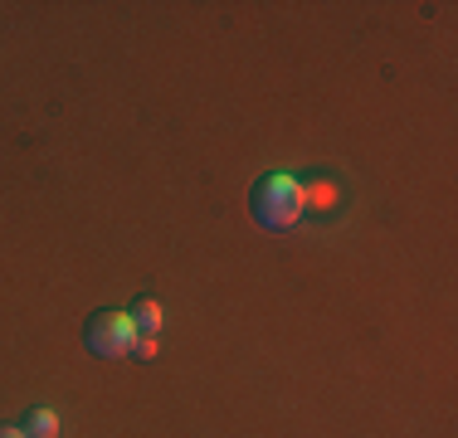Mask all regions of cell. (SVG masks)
<instances>
[{
  "label": "cell",
  "instance_id": "6da1fadb",
  "mask_svg": "<svg viewBox=\"0 0 458 438\" xmlns=\"http://www.w3.org/2000/svg\"><path fill=\"white\" fill-rule=\"evenodd\" d=\"M249 210H254L259 229H288L302 219V210H308V195H302L298 175L268 171V175H259L254 190H249Z\"/></svg>",
  "mask_w": 458,
  "mask_h": 438
},
{
  "label": "cell",
  "instance_id": "7a4b0ae2",
  "mask_svg": "<svg viewBox=\"0 0 458 438\" xmlns=\"http://www.w3.org/2000/svg\"><path fill=\"white\" fill-rule=\"evenodd\" d=\"M83 346L103 360H123L132 356L137 346V326H132V312H117V307H103L83 322Z\"/></svg>",
  "mask_w": 458,
  "mask_h": 438
},
{
  "label": "cell",
  "instance_id": "3957f363",
  "mask_svg": "<svg viewBox=\"0 0 458 438\" xmlns=\"http://www.w3.org/2000/svg\"><path fill=\"white\" fill-rule=\"evenodd\" d=\"M20 429H25V438H59V414L45 409V404H35V409H25Z\"/></svg>",
  "mask_w": 458,
  "mask_h": 438
},
{
  "label": "cell",
  "instance_id": "277c9868",
  "mask_svg": "<svg viewBox=\"0 0 458 438\" xmlns=\"http://www.w3.org/2000/svg\"><path fill=\"white\" fill-rule=\"evenodd\" d=\"M161 322H166L161 302H157V298H137V307H132V326H137V336H161Z\"/></svg>",
  "mask_w": 458,
  "mask_h": 438
},
{
  "label": "cell",
  "instance_id": "5b68a950",
  "mask_svg": "<svg viewBox=\"0 0 458 438\" xmlns=\"http://www.w3.org/2000/svg\"><path fill=\"white\" fill-rule=\"evenodd\" d=\"M157 356V336H137V346H132V360H151Z\"/></svg>",
  "mask_w": 458,
  "mask_h": 438
},
{
  "label": "cell",
  "instance_id": "8992f818",
  "mask_svg": "<svg viewBox=\"0 0 458 438\" xmlns=\"http://www.w3.org/2000/svg\"><path fill=\"white\" fill-rule=\"evenodd\" d=\"M0 438H25V429L20 424H0Z\"/></svg>",
  "mask_w": 458,
  "mask_h": 438
}]
</instances>
